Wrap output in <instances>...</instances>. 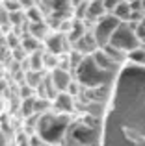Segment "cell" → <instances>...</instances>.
<instances>
[{
	"instance_id": "obj_1",
	"label": "cell",
	"mask_w": 145,
	"mask_h": 146,
	"mask_svg": "<svg viewBox=\"0 0 145 146\" xmlns=\"http://www.w3.org/2000/svg\"><path fill=\"white\" fill-rule=\"evenodd\" d=\"M76 80L82 83V87H97V85H106L112 80V70L101 68L95 59L91 57V54L84 56V59L80 61V65L75 68Z\"/></svg>"
},
{
	"instance_id": "obj_2",
	"label": "cell",
	"mask_w": 145,
	"mask_h": 146,
	"mask_svg": "<svg viewBox=\"0 0 145 146\" xmlns=\"http://www.w3.org/2000/svg\"><path fill=\"white\" fill-rule=\"evenodd\" d=\"M110 44H113V46H117L119 50H123V52L128 54L130 50L142 46V41L138 39L136 30H134V26H132L130 22L121 21L119 26L113 30L112 37H110Z\"/></svg>"
},
{
	"instance_id": "obj_3",
	"label": "cell",
	"mask_w": 145,
	"mask_h": 146,
	"mask_svg": "<svg viewBox=\"0 0 145 146\" xmlns=\"http://www.w3.org/2000/svg\"><path fill=\"white\" fill-rule=\"evenodd\" d=\"M119 22H121V19H117L113 13H106L93 24L91 32H93L95 39H97L99 46H104V44L110 43V37H112L113 30L119 26Z\"/></svg>"
},
{
	"instance_id": "obj_4",
	"label": "cell",
	"mask_w": 145,
	"mask_h": 146,
	"mask_svg": "<svg viewBox=\"0 0 145 146\" xmlns=\"http://www.w3.org/2000/svg\"><path fill=\"white\" fill-rule=\"evenodd\" d=\"M43 44H45V50L62 56V54H67V52H69L71 41H69V37H67V33L60 32V30H50V32H48V35L43 39Z\"/></svg>"
},
{
	"instance_id": "obj_5",
	"label": "cell",
	"mask_w": 145,
	"mask_h": 146,
	"mask_svg": "<svg viewBox=\"0 0 145 146\" xmlns=\"http://www.w3.org/2000/svg\"><path fill=\"white\" fill-rule=\"evenodd\" d=\"M41 9L45 11V15L48 13H60V15H71V0H39Z\"/></svg>"
},
{
	"instance_id": "obj_6",
	"label": "cell",
	"mask_w": 145,
	"mask_h": 146,
	"mask_svg": "<svg viewBox=\"0 0 145 146\" xmlns=\"http://www.w3.org/2000/svg\"><path fill=\"white\" fill-rule=\"evenodd\" d=\"M48 72H50V78H52V82H54L58 93H60V91H67V89H69V85L72 82V76H71L69 68L56 67V68H52V70H48Z\"/></svg>"
},
{
	"instance_id": "obj_7",
	"label": "cell",
	"mask_w": 145,
	"mask_h": 146,
	"mask_svg": "<svg viewBox=\"0 0 145 146\" xmlns=\"http://www.w3.org/2000/svg\"><path fill=\"white\" fill-rule=\"evenodd\" d=\"M72 48H76L78 52H82L84 56H87V54H93L95 50L101 48V46H99L97 39H95V35H93V32H86L78 41L72 43Z\"/></svg>"
},
{
	"instance_id": "obj_8",
	"label": "cell",
	"mask_w": 145,
	"mask_h": 146,
	"mask_svg": "<svg viewBox=\"0 0 145 146\" xmlns=\"http://www.w3.org/2000/svg\"><path fill=\"white\" fill-rule=\"evenodd\" d=\"M52 106L60 111V113H71L75 109V100H72V94L67 93V91H60L56 94V98L52 100Z\"/></svg>"
},
{
	"instance_id": "obj_9",
	"label": "cell",
	"mask_w": 145,
	"mask_h": 146,
	"mask_svg": "<svg viewBox=\"0 0 145 146\" xmlns=\"http://www.w3.org/2000/svg\"><path fill=\"white\" fill-rule=\"evenodd\" d=\"M106 13H108V11H106L104 2H102V0H87L86 17H84V19H87V21H91L95 24V22H97L102 15H106Z\"/></svg>"
},
{
	"instance_id": "obj_10",
	"label": "cell",
	"mask_w": 145,
	"mask_h": 146,
	"mask_svg": "<svg viewBox=\"0 0 145 146\" xmlns=\"http://www.w3.org/2000/svg\"><path fill=\"white\" fill-rule=\"evenodd\" d=\"M26 32L32 33V35H36L37 39L43 41L45 37L48 35L50 28H48L47 21H28V22H26Z\"/></svg>"
},
{
	"instance_id": "obj_11",
	"label": "cell",
	"mask_w": 145,
	"mask_h": 146,
	"mask_svg": "<svg viewBox=\"0 0 145 146\" xmlns=\"http://www.w3.org/2000/svg\"><path fill=\"white\" fill-rule=\"evenodd\" d=\"M43 70V50H34L26 57V67H22V70Z\"/></svg>"
},
{
	"instance_id": "obj_12",
	"label": "cell",
	"mask_w": 145,
	"mask_h": 146,
	"mask_svg": "<svg viewBox=\"0 0 145 146\" xmlns=\"http://www.w3.org/2000/svg\"><path fill=\"white\" fill-rule=\"evenodd\" d=\"M86 33V28H84V19H72V24H71V30L67 32V37H69L71 44L75 43V41H78L80 37Z\"/></svg>"
},
{
	"instance_id": "obj_13",
	"label": "cell",
	"mask_w": 145,
	"mask_h": 146,
	"mask_svg": "<svg viewBox=\"0 0 145 146\" xmlns=\"http://www.w3.org/2000/svg\"><path fill=\"white\" fill-rule=\"evenodd\" d=\"M102 50H104V52L106 54H108V57H110V59H112L113 61V63H123V61L125 59H128V54L127 52H123V50H119V48H117V46H113V44H104V46H101Z\"/></svg>"
},
{
	"instance_id": "obj_14",
	"label": "cell",
	"mask_w": 145,
	"mask_h": 146,
	"mask_svg": "<svg viewBox=\"0 0 145 146\" xmlns=\"http://www.w3.org/2000/svg\"><path fill=\"white\" fill-rule=\"evenodd\" d=\"M91 57L95 59V63H97L99 67H101V68H106V70H112V67L115 65V63H113V61L108 57V54H106L102 48H97L93 54H91Z\"/></svg>"
},
{
	"instance_id": "obj_15",
	"label": "cell",
	"mask_w": 145,
	"mask_h": 146,
	"mask_svg": "<svg viewBox=\"0 0 145 146\" xmlns=\"http://www.w3.org/2000/svg\"><path fill=\"white\" fill-rule=\"evenodd\" d=\"M21 44L24 46L26 52H34V50H39L41 48V39H37L36 35H32V33H22L21 35Z\"/></svg>"
},
{
	"instance_id": "obj_16",
	"label": "cell",
	"mask_w": 145,
	"mask_h": 146,
	"mask_svg": "<svg viewBox=\"0 0 145 146\" xmlns=\"http://www.w3.org/2000/svg\"><path fill=\"white\" fill-rule=\"evenodd\" d=\"M112 13L115 15L117 19H121V21H128V19H130V13H132L130 2H127V0H121V2L117 4L115 7H113Z\"/></svg>"
},
{
	"instance_id": "obj_17",
	"label": "cell",
	"mask_w": 145,
	"mask_h": 146,
	"mask_svg": "<svg viewBox=\"0 0 145 146\" xmlns=\"http://www.w3.org/2000/svg\"><path fill=\"white\" fill-rule=\"evenodd\" d=\"M43 80H45V74L41 70H26L24 72V82L28 83L30 87H34V89H37Z\"/></svg>"
},
{
	"instance_id": "obj_18",
	"label": "cell",
	"mask_w": 145,
	"mask_h": 146,
	"mask_svg": "<svg viewBox=\"0 0 145 146\" xmlns=\"http://www.w3.org/2000/svg\"><path fill=\"white\" fill-rule=\"evenodd\" d=\"M60 59L62 57L58 56V54H54V52H43V67L45 68H48V70H52V68H56L60 65Z\"/></svg>"
},
{
	"instance_id": "obj_19",
	"label": "cell",
	"mask_w": 145,
	"mask_h": 146,
	"mask_svg": "<svg viewBox=\"0 0 145 146\" xmlns=\"http://www.w3.org/2000/svg\"><path fill=\"white\" fill-rule=\"evenodd\" d=\"M128 59L145 68V46L143 44L138 46V48H134V50H130V52H128Z\"/></svg>"
},
{
	"instance_id": "obj_20",
	"label": "cell",
	"mask_w": 145,
	"mask_h": 146,
	"mask_svg": "<svg viewBox=\"0 0 145 146\" xmlns=\"http://www.w3.org/2000/svg\"><path fill=\"white\" fill-rule=\"evenodd\" d=\"M34 102H36V98H34V96L22 98V104H21V115H22L24 118L32 117V115L36 113V107H34Z\"/></svg>"
},
{
	"instance_id": "obj_21",
	"label": "cell",
	"mask_w": 145,
	"mask_h": 146,
	"mask_svg": "<svg viewBox=\"0 0 145 146\" xmlns=\"http://www.w3.org/2000/svg\"><path fill=\"white\" fill-rule=\"evenodd\" d=\"M26 11V19L28 21H45V11L41 9V6H32Z\"/></svg>"
},
{
	"instance_id": "obj_22",
	"label": "cell",
	"mask_w": 145,
	"mask_h": 146,
	"mask_svg": "<svg viewBox=\"0 0 145 146\" xmlns=\"http://www.w3.org/2000/svg\"><path fill=\"white\" fill-rule=\"evenodd\" d=\"M0 26L4 28V32H7L9 28H13V26H11V21H9V11L6 9L4 4H0Z\"/></svg>"
},
{
	"instance_id": "obj_23",
	"label": "cell",
	"mask_w": 145,
	"mask_h": 146,
	"mask_svg": "<svg viewBox=\"0 0 145 146\" xmlns=\"http://www.w3.org/2000/svg\"><path fill=\"white\" fill-rule=\"evenodd\" d=\"M50 106H52V100H50V98H45V96H39V98H36V102H34V107H36V113H43V111H47Z\"/></svg>"
},
{
	"instance_id": "obj_24",
	"label": "cell",
	"mask_w": 145,
	"mask_h": 146,
	"mask_svg": "<svg viewBox=\"0 0 145 146\" xmlns=\"http://www.w3.org/2000/svg\"><path fill=\"white\" fill-rule=\"evenodd\" d=\"M11 54H13V59H17V61H24V57H28V52L24 50V46L22 44H17L15 48H11Z\"/></svg>"
},
{
	"instance_id": "obj_25",
	"label": "cell",
	"mask_w": 145,
	"mask_h": 146,
	"mask_svg": "<svg viewBox=\"0 0 145 146\" xmlns=\"http://www.w3.org/2000/svg\"><path fill=\"white\" fill-rule=\"evenodd\" d=\"M4 6H6V9L7 11H19V9H24L22 7V4L19 2V0H4Z\"/></svg>"
},
{
	"instance_id": "obj_26",
	"label": "cell",
	"mask_w": 145,
	"mask_h": 146,
	"mask_svg": "<svg viewBox=\"0 0 145 146\" xmlns=\"http://www.w3.org/2000/svg\"><path fill=\"white\" fill-rule=\"evenodd\" d=\"M102 2H104V7H106V11H108V13H112V11H113V7H115L117 4L121 2V0H102Z\"/></svg>"
},
{
	"instance_id": "obj_27",
	"label": "cell",
	"mask_w": 145,
	"mask_h": 146,
	"mask_svg": "<svg viewBox=\"0 0 145 146\" xmlns=\"http://www.w3.org/2000/svg\"><path fill=\"white\" fill-rule=\"evenodd\" d=\"M28 139H30V137L26 135V133H19V135H17V143L19 144H28Z\"/></svg>"
},
{
	"instance_id": "obj_28",
	"label": "cell",
	"mask_w": 145,
	"mask_h": 146,
	"mask_svg": "<svg viewBox=\"0 0 145 146\" xmlns=\"http://www.w3.org/2000/svg\"><path fill=\"white\" fill-rule=\"evenodd\" d=\"M19 2L22 4V7H24V9H28V7L36 6V4H37V0H19Z\"/></svg>"
},
{
	"instance_id": "obj_29",
	"label": "cell",
	"mask_w": 145,
	"mask_h": 146,
	"mask_svg": "<svg viewBox=\"0 0 145 146\" xmlns=\"http://www.w3.org/2000/svg\"><path fill=\"white\" fill-rule=\"evenodd\" d=\"M82 2H86V0H71V6H72V9H75L76 6H80Z\"/></svg>"
},
{
	"instance_id": "obj_30",
	"label": "cell",
	"mask_w": 145,
	"mask_h": 146,
	"mask_svg": "<svg viewBox=\"0 0 145 146\" xmlns=\"http://www.w3.org/2000/svg\"><path fill=\"white\" fill-rule=\"evenodd\" d=\"M140 2H142V9L145 11V0H140Z\"/></svg>"
},
{
	"instance_id": "obj_31",
	"label": "cell",
	"mask_w": 145,
	"mask_h": 146,
	"mask_svg": "<svg viewBox=\"0 0 145 146\" xmlns=\"http://www.w3.org/2000/svg\"><path fill=\"white\" fill-rule=\"evenodd\" d=\"M4 33H6V32H4V28H2V26H0V35H4Z\"/></svg>"
},
{
	"instance_id": "obj_32",
	"label": "cell",
	"mask_w": 145,
	"mask_h": 146,
	"mask_svg": "<svg viewBox=\"0 0 145 146\" xmlns=\"http://www.w3.org/2000/svg\"><path fill=\"white\" fill-rule=\"evenodd\" d=\"M142 24L145 26V15H143V19H142Z\"/></svg>"
},
{
	"instance_id": "obj_33",
	"label": "cell",
	"mask_w": 145,
	"mask_h": 146,
	"mask_svg": "<svg viewBox=\"0 0 145 146\" xmlns=\"http://www.w3.org/2000/svg\"><path fill=\"white\" fill-rule=\"evenodd\" d=\"M127 2H134V0H127Z\"/></svg>"
},
{
	"instance_id": "obj_34",
	"label": "cell",
	"mask_w": 145,
	"mask_h": 146,
	"mask_svg": "<svg viewBox=\"0 0 145 146\" xmlns=\"http://www.w3.org/2000/svg\"><path fill=\"white\" fill-rule=\"evenodd\" d=\"M143 46H145V43H143Z\"/></svg>"
},
{
	"instance_id": "obj_35",
	"label": "cell",
	"mask_w": 145,
	"mask_h": 146,
	"mask_svg": "<svg viewBox=\"0 0 145 146\" xmlns=\"http://www.w3.org/2000/svg\"><path fill=\"white\" fill-rule=\"evenodd\" d=\"M2 2H4V0H2Z\"/></svg>"
}]
</instances>
